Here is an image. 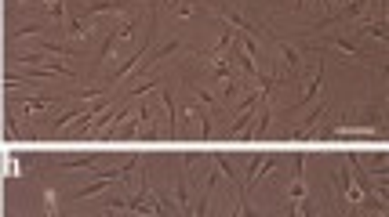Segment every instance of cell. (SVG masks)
Instances as JSON below:
<instances>
[{
  "label": "cell",
  "instance_id": "3957f363",
  "mask_svg": "<svg viewBox=\"0 0 389 217\" xmlns=\"http://www.w3.org/2000/svg\"><path fill=\"white\" fill-rule=\"evenodd\" d=\"M40 109H51V101H44V98H33V101H26V112H40Z\"/></svg>",
  "mask_w": 389,
  "mask_h": 217
},
{
  "label": "cell",
  "instance_id": "7a4b0ae2",
  "mask_svg": "<svg viewBox=\"0 0 389 217\" xmlns=\"http://www.w3.org/2000/svg\"><path fill=\"white\" fill-rule=\"evenodd\" d=\"M328 44L335 47L338 54H360V51H357V44H349V40H328Z\"/></svg>",
  "mask_w": 389,
  "mask_h": 217
},
{
  "label": "cell",
  "instance_id": "6da1fadb",
  "mask_svg": "<svg viewBox=\"0 0 389 217\" xmlns=\"http://www.w3.org/2000/svg\"><path fill=\"white\" fill-rule=\"evenodd\" d=\"M280 54H284V65H288L291 72H299V65H302L299 51H295V47H288V44H280Z\"/></svg>",
  "mask_w": 389,
  "mask_h": 217
}]
</instances>
